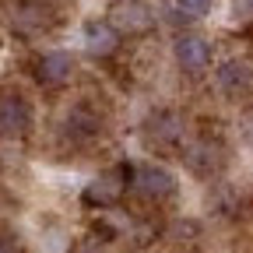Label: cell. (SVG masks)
I'll return each instance as SVG.
<instances>
[{
  "mask_svg": "<svg viewBox=\"0 0 253 253\" xmlns=\"http://www.w3.org/2000/svg\"><path fill=\"white\" fill-rule=\"evenodd\" d=\"M0 253H14V250H11V246H7L4 239H0Z\"/></svg>",
  "mask_w": 253,
  "mask_h": 253,
  "instance_id": "9",
  "label": "cell"
},
{
  "mask_svg": "<svg viewBox=\"0 0 253 253\" xmlns=\"http://www.w3.org/2000/svg\"><path fill=\"white\" fill-rule=\"evenodd\" d=\"M211 4H214V0H176V7H179L186 18H204V14L211 11Z\"/></svg>",
  "mask_w": 253,
  "mask_h": 253,
  "instance_id": "8",
  "label": "cell"
},
{
  "mask_svg": "<svg viewBox=\"0 0 253 253\" xmlns=\"http://www.w3.org/2000/svg\"><path fill=\"white\" fill-rule=\"evenodd\" d=\"M120 46V32L113 21H88L84 25V49L91 56H109Z\"/></svg>",
  "mask_w": 253,
  "mask_h": 253,
  "instance_id": "5",
  "label": "cell"
},
{
  "mask_svg": "<svg viewBox=\"0 0 253 253\" xmlns=\"http://www.w3.org/2000/svg\"><path fill=\"white\" fill-rule=\"evenodd\" d=\"M214 84L221 95H229V99H236V95H246L253 88V67L243 60H225L221 67L214 71Z\"/></svg>",
  "mask_w": 253,
  "mask_h": 253,
  "instance_id": "2",
  "label": "cell"
},
{
  "mask_svg": "<svg viewBox=\"0 0 253 253\" xmlns=\"http://www.w3.org/2000/svg\"><path fill=\"white\" fill-rule=\"evenodd\" d=\"M130 190H137L148 201H162L176 190V179L162 169V166H137L130 172Z\"/></svg>",
  "mask_w": 253,
  "mask_h": 253,
  "instance_id": "1",
  "label": "cell"
},
{
  "mask_svg": "<svg viewBox=\"0 0 253 253\" xmlns=\"http://www.w3.org/2000/svg\"><path fill=\"white\" fill-rule=\"evenodd\" d=\"M28 126H32V109L25 106V99H18V95L0 99V137H25Z\"/></svg>",
  "mask_w": 253,
  "mask_h": 253,
  "instance_id": "4",
  "label": "cell"
},
{
  "mask_svg": "<svg viewBox=\"0 0 253 253\" xmlns=\"http://www.w3.org/2000/svg\"><path fill=\"white\" fill-rule=\"evenodd\" d=\"M113 21H116V32L120 28L123 32H144V28H151V11L144 4H137V0H123L113 14Z\"/></svg>",
  "mask_w": 253,
  "mask_h": 253,
  "instance_id": "7",
  "label": "cell"
},
{
  "mask_svg": "<svg viewBox=\"0 0 253 253\" xmlns=\"http://www.w3.org/2000/svg\"><path fill=\"white\" fill-rule=\"evenodd\" d=\"M176 60L186 74H201L211 63V42L204 36H179L176 39Z\"/></svg>",
  "mask_w": 253,
  "mask_h": 253,
  "instance_id": "3",
  "label": "cell"
},
{
  "mask_svg": "<svg viewBox=\"0 0 253 253\" xmlns=\"http://www.w3.org/2000/svg\"><path fill=\"white\" fill-rule=\"evenodd\" d=\"M71 71H74V60H71V53H63V49H49L36 63V74H39L42 84H63L71 78Z\"/></svg>",
  "mask_w": 253,
  "mask_h": 253,
  "instance_id": "6",
  "label": "cell"
}]
</instances>
